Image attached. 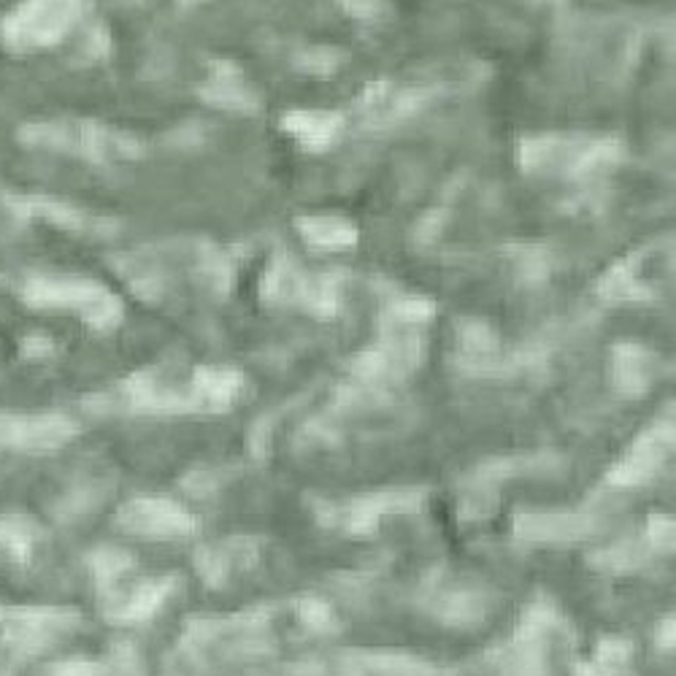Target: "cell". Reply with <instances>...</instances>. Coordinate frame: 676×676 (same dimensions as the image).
<instances>
[{"label":"cell","instance_id":"1","mask_svg":"<svg viewBox=\"0 0 676 676\" xmlns=\"http://www.w3.org/2000/svg\"><path fill=\"white\" fill-rule=\"evenodd\" d=\"M20 298L35 312L76 314L100 330L120 319V304L100 284L81 276L35 274L22 282Z\"/></svg>","mask_w":676,"mask_h":676},{"label":"cell","instance_id":"2","mask_svg":"<svg viewBox=\"0 0 676 676\" xmlns=\"http://www.w3.org/2000/svg\"><path fill=\"white\" fill-rule=\"evenodd\" d=\"M85 0H20L0 22V41L11 52L50 50L74 31Z\"/></svg>","mask_w":676,"mask_h":676},{"label":"cell","instance_id":"3","mask_svg":"<svg viewBox=\"0 0 676 676\" xmlns=\"http://www.w3.org/2000/svg\"><path fill=\"white\" fill-rule=\"evenodd\" d=\"M20 144L31 150H52L63 154H79L87 160H106L122 141L109 130L87 120H41L25 122L17 133Z\"/></svg>","mask_w":676,"mask_h":676},{"label":"cell","instance_id":"4","mask_svg":"<svg viewBox=\"0 0 676 676\" xmlns=\"http://www.w3.org/2000/svg\"><path fill=\"white\" fill-rule=\"evenodd\" d=\"M79 625V614L70 609H3L0 612V631L6 644L17 652H41L44 646L70 633Z\"/></svg>","mask_w":676,"mask_h":676},{"label":"cell","instance_id":"5","mask_svg":"<svg viewBox=\"0 0 676 676\" xmlns=\"http://www.w3.org/2000/svg\"><path fill=\"white\" fill-rule=\"evenodd\" d=\"M117 523L128 533L146 538H182L195 531L193 514L185 512L179 503L163 498H135L124 503L117 514Z\"/></svg>","mask_w":676,"mask_h":676},{"label":"cell","instance_id":"6","mask_svg":"<svg viewBox=\"0 0 676 676\" xmlns=\"http://www.w3.org/2000/svg\"><path fill=\"white\" fill-rule=\"evenodd\" d=\"M596 531V520L587 514H571V512H536L523 514L514 523V533L523 542H538V544H571L585 542Z\"/></svg>","mask_w":676,"mask_h":676},{"label":"cell","instance_id":"7","mask_svg":"<svg viewBox=\"0 0 676 676\" xmlns=\"http://www.w3.org/2000/svg\"><path fill=\"white\" fill-rule=\"evenodd\" d=\"M76 436V425L65 414H20L17 444L20 453H55Z\"/></svg>","mask_w":676,"mask_h":676},{"label":"cell","instance_id":"8","mask_svg":"<svg viewBox=\"0 0 676 676\" xmlns=\"http://www.w3.org/2000/svg\"><path fill=\"white\" fill-rule=\"evenodd\" d=\"M3 206L9 209V215L14 219H46V222L57 225V228L76 230V233H85V230L95 228L90 217L85 211L74 209L65 200L46 198V195H6Z\"/></svg>","mask_w":676,"mask_h":676},{"label":"cell","instance_id":"9","mask_svg":"<svg viewBox=\"0 0 676 676\" xmlns=\"http://www.w3.org/2000/svg\"><path fill=\"white\" fill-rule=\"evenodd\" d=\"M171 596L168 579L160 582H144L128 592V596H117L109 601V617L115 622H141L160 609V603Z\"/></svg>","mask_w":676,"mask_h":676},{"label":"cell","instance_id":"10","mask_svg":"<svg viewBox=\"0 0 676 676\" xmlns=\"http://www.w3.org/2000/svg\"><path fill=\"white\" fill-rule=\"evenodd\" d=\"M35 542V527L25 517H3L0 520V547L11 549L14 555L31 553Z\"/></svg>","mask_w":676,"mask_h":676},{"label":"cell","instance_id":"11","mask_svg":"<svg viewBox=\"0 0 676 676\" xmlns=\"http://www.w3.org/2000/svg\"><path fill=\"white\" fill-rule=\"evenodd\" d=\"M90 563H92V571H95V577H98L100 585H115L117 579L128 571L130 555L122 553V549L103 547L90 557Z\"/></svg>","mask_w":676,"mask_h":676},{"label":"cell","instance_id":"12","mask_svg":"<svg viewBox=\"0 0 676 676\" xmlns=\"http://www.w3.org/2000/svg\"><path fill=\"white\" fill-rule=\"evenodd\" d=\"M55 676H109V668L95 661H65L55 666Z\"/></svg>","mask_w":676,"mask_h":676},{"label":"cell","instance_id":"13","mask_svg":"<svg viewBox=\"0 0 676 676\" xmlns=\"http://www.w3.org/2000/svg\"><path fill=\"white\" fill-rule=\"evenodd\" d=\"M650 542L652 547L657 549H668L674 542V527H672V520L666 517H652V525H650Z\"/></svg>","mask_w":676,"mask_h":676},{"label":"cell","instance_id":"14","mask_svg":"<svg viewBox=\"0 0 676 676\" xmlns=\"http://www.w3.org/2000/svg\"><path fill=\"white\" fill-rule=\"evenodd\" d=\"M17 419H20V414L0 412V453H3V449H14V444H17Z\"/></svg>","mask_w":676,"mask_h":676},{"label":"cell","instance_id":"15","mask_svg":"<svg viewBox=\"0 0 676 676\" xmlns=\"http://www.w3.org/2000/svg\"><path fill=\"white\" fill-rule=\"evenodd\" d=\"M304 620L312 622V625H330V612L323 607V603H308V607L304 609Z\"/></svg>","mask_w":676,"mask_h":676}]
</instances>
